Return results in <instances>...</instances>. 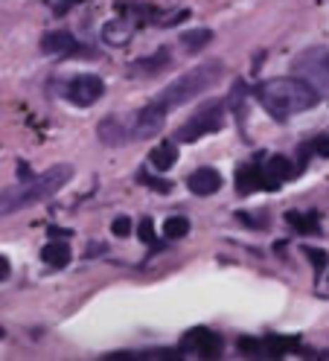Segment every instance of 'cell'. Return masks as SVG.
<instances>
[{
  "label": "cell",
  "instance_id": "obj_4",
  "mask_svg": "<svg viewBox=\"0 0 329 361\" xmlns=\"http://www.w3.org/2000/svg\"><path fill=\"white\" fill-rule=\"evenodd\" d=\"M292 71H294L297 79H303L306 85H312L318 97H326L329 99V50L326 47H309V50H303L294 59Z\"/></svg>",
  "mask_w": 329,
  "mask_h": 361
},
{
  "label": "cell",
  "instance_id": "obj_7",
  "mask_svg": "<svg viewBox=\"0 0 329 361\" xmlns=\"http://www.w3.org/2000/svg\"><path fill=\"white\" fill-rule=\"evenodd\" d=\"M163 123H166V111L155 102H149L140 114L135 117V128H131V140H149L155 134L163 131Z\"/></svg>",
  "mask_w": 329,
  "mask_h": 361
},
{
  "label": "cell",
  "instance_id": "obj_14",
  "mask_svg": "<svg viewBox=\"0 0 329 361\" xmlns=\"http://www.w3.org/2000/svg\"><path fill=\"white\" fill-rule=\"evenodd\" d=\"M131 35H135V24H131L128 18H114L102 27V38H105V44H111V47H123V44L131 41Z\"/></svg>",
  "mask_w": 329,
  "mask_h": 361
},
{
  "label": "cell",
  "instance_id": "obj_15",
  "mask_svg": "<svg viewBox=\"0 0 329 361\" xmlns=\"http://www.w3.org/2000/svg\"><path fill=\"white\" fill-rule=\"evenodd\" d=\"M256 190H266V175H262V169H256V166H242L236 172V192L251 195Z\"/></svg>",
  "mask_w": 329,
  "mask_h": 361
},
{
  "label": "cell",
  "instance_id": "obj_13",
  "mask_svg": "<svg viewBox=\"0 0 329 361\" xmlns=\"http://www.w3.org/2000/svg\"><path fill=\"white\" fill-rule=\"evenodd\" d=\"M97 137L105 146H125L131 140V131H125V123L120 117H105L97 128Z\"/></svg>",
  "mask_w": 329,
  "mask_h": 361
},
{
  "label": "cell",
  "instance_id": "obj_22",
  "mask_svg": "<svg viewBox=\"0 0 329 361\" xmlns=\"http://www.w3.org/2000/svg\"><path fill=\"white\" fill-rule=\"evenodd\" d=\"M268 350V355H283L286 350H292V347H297V338H277V335H271V338H266V344H262Z\"/></svg>",
  "mask_w": 329,
  "mask_h": 361
},
{
  "label": "cell",
  "instance_id": "obj_9",
  "mask_svg": "<svg viewBox=\"0 0 329 361\" xmlns=\"http://www.w3.org/2000/svg\"><path fill=\"white\" fill-rule=\"evenodd\" d=\"M181 350H190V353H199V355H218L222 353V338L210 329H192L184 335L181 341Z\"/></svg>",
  "mask_w": 329,
  "mask_h": 361
},
{
  "label": "cell",
  "instance_id": "obj_12",
  "mask_svg": "<svg viewBox=\"0 0 329 361\" xmlns=\"http://www.w3.org/2000/svg\"><path fill=\"white\" fill-rule=\"evenodd\" d=\"M41 50L44 53H53V56H68V53L79 50V41L68 30H56V32H47V35L41 38Z\"/></svg>",
  "mask_w": 329,
  "mask_h": 361
},
{
  "label": "cell",
  "instance_id": "obj_11",
  "mask_svg": "<svg viewBox=\"0 0 329 361\" xmlns=\"http://www.w3.org/2000/svg\"><path fill=\"white\" fill-rule=\"evenodd\" d=\"M187 187L195 195H213V192H218V187H222V175H218V169H213V166H201V169L190 172Z\"/></svg>",
  "mask_w": 329,
  "mask_h": 361
},
{
  "label": "cell",
  "instance_id": "obj_19",
  "mask_svg": "<svg viewBox=\"0 0 329 361\" xmlns=\"http://www.w3.org/2000/svg\"><path fill=\"white\" fill-rule=\"evenodd\" d=\"M190 233V219H184V216H169L166 221H163V236L166 239H184Z\"/></svg>",
  "mask_w": 329,
  "mask_h": 361
},
{
  "label": "cell",
  "instance_id": "obj_24",
  "mask_svg": "<svg viewBox=\"0 0 329 361\" xmlns=\"http://www.w3.org/2000/svg\"><path fill=\"white\" fill-rule=\"evenodd\" d=\"M111 233H114V236H128V233H131V221H128V216H120V219L111 221Z\"/></svg>",
  "mask_w": 329,
  "mask_h": 361
},
{
  "label": "cell",
  "instance_id": "obj_10",
  "mask_svg": "<svg viewBox=\"0 0 329 361\" xmlns=\"http://www.w3.org/2000/svg\"><path fill=\"white\" fill-rule=\"evenodd\" d=\"M262 175H266V190H277L280 184H286L289 178H294L297 169L292 166L289 157L274 154V157H268V164L262 166Z\"/></svg>",
  "mask_w": 329,
  "mask_h": 361
},
{
  "label": "cell",
  "instance_id": "obj_2",
  "mask_svg": "<svg viewBox=\"0 0 329 361\" xmlns=\"http://www.w3.org/2000/svg\"><path fill=\"white\" fill-rule=\"evenodd\" d=\"M256 99L280 123H286L294 114H303V111H312L321 102V97L315 94V87L306 85L297 76H283V79L262 82L256 87Z\"/></svg>",
  "mask_w": 329,
  "mask_h": 361
},
{
  "label": "cell",
  "instance_id": "obj_28",
  "mask_svg": "<svg viewBox=\"0 0 329 361\" xmlns=\"http://www.w3.org/2000/svg\"><path fill=\"white\" fill-rule=\"evenodd\" d=\"M4 335H6V332H4V326H0V338H4Z\"/></svg>",
  "mask_w": 329,
  "mask_h": 361
},
{
  "label": "cell",
  "instance_id": "obj_20",
  "mask_svg": "<svg viewBox=\"0 0 329 361\" xmlns=\"http://www.w3.org/2000/svg\"><path fill=\"white\" fill-rule=\"evenodd\" d=\"M286 221L292 224L294 231H300V233H315L318 231V219L315 216H303V213H286Z\"/></svg>",
  "mask_w": 329,
  "mask_h": 361
},
{
  "label": "cell",
  "instance_id": "obj_5",
  "mask_svg": "<svg viewBox=\"0 0 329 361\" xmlns=\"http://www.w3.org/2000/svg\"><path fill=\"white\" fill-rule=\"evenodd\" d=\"M225 126V102L222 99H210L204 102L195 114L178 128V134H175V140H181V143H192V140H199L204 137V134H213Z\"/></svg>",
  "mask_w": 329,
  "mask_h": 361
},
{
  "label": "cell",
  "instance_id": "obj_18",
  "mask_svg": "<svg viewBox=\"0 0 329 361\" xmlns=\"http://www.w3.org/2000/svg\"><path fill=\"white\" fill-rule=\"evenodd\" d=\"M210 38H213V32H210V30H204V27L181 32V44H184V47H187L190 53H199L201 47H207V44H210Z\"/></svg>",
  "mask_w": 329,
  "mask_h": 361
},
{
  "label": "cell",
  "instance_id": "obj_21",
  "mask_svg": "<svg viewBox=\"0 0 329 361\" xmlns=\"http://www.w3.org/2000/svg\"><path fill=\"white\" fill-rule=\"evenodd\" d=\"M137 180L140 184H146L149 190H155V192H161V195H169L172 192V180H166V178H155V175H149V172H137Z\"/></svg>",
  "mask_w": 329,
  "mask_h": 361
},
{
  "label": "cell",
  "instance_id": "obj_6",
  "mask_svg": "<svg viewBox=\"0 0 329 361\" xmlns=\"http://www.w3.org/2000/svg\"><path fill=\"white\" fill-rule=\"evenodd\" d=\"M61 94H64L68 102H73L79 108H87V105H94L97 99H102L105 82L99 76H94V73H79L61 87Z\"/></svg>",
  "mask_w": 329,
  "mask_h": 361
},
{
  "label": "cell",
  "instance_id": "obj_16",
  "mask_svg": "<svg viewBox=\"0 0 329 361\" xmlns=\"http://www.w3.org/2000/svg\"><path fill=\"white\" fill-rule=\"evenodd\" d=\"M41 259L47 262L50 268H64L70 262V245L68 242H50V245H44V251H41Z\"/></svg>",
  "mask_w": 329,
  "mask_h": 361
},
{
  "label": "cell",
  "instance_id": "obj_8",
  "mask_svg": "<svg viewBox=\"0 0 329 361\" xmlns=\"http://www.w3.org/2000/svg\"><path fill=\"white\" fill-rule=\"evenodd\" d=\"M169 67H172V56L163 47V50H155L151 56H146V59H137L135 64L128 67V76L131 79H155V76L166 73Z\"/></svg>",
  "mask_w": 329,
  "mask_h": 361
},
{
  "label": "cell",
  "instance_id": "obj_17",
  "mask_svg": "<svg viewBox=\"0 0 329 361\" xmlns=\"http://www.w3.org/2000/svg\"><path fill=\"white\" fill-rule=\"evenodd\" d=\"M175 161H178V146H172V143H163V146H155L149 152V164L155 166L158 172H166L175 166Z\"/></svg>",
  "mask_w": 329,
  "mask_h": 361
},
{
  "label": "cell",
  "instance_id": "obj_25",
  "mask_svg": "<svg viewBox=\"0 0 329 361\" xmlns=\"http://www.w3.org/2000/svg\"><path fill=\"white\" fill-rule=\"evenodd\" d=\"M140 239L143 242H155V224H151L149 216H143V221H140Z\"/></svg>",
  "mask_w": 329,
  "mask_h": 361
},
{
  "label": "cell",
  "instance_id": "obj_26",
  "mask_svg": "<svg viewBox=\"0 0 329 361\" xmlns=\"http://www.w3.org/2000/svg\"><path fill=\"white\" fill-rule=\"evenodd\" d=\"M315 152H318L321 157H329V137H323V140H318V143H315Z\"/></svg>",
  "mask_w": 329,
  "mask_h": 361
},
{
  "label": "cell",
  "instance_id": "obj_3",
  "mask_svg": "<svg viewBox=\"0 0 329 361\" xmlns=\"http://www.w3.org/2000/svg\"><path fill=\"white\" fill-rule=\"evenodd\" d=\"M218 76H222V61H204L199 67H192L190 73H184L175 82H169L161 94L155 97V105H161L169 114V111L192 102L195 97H201L207 87H213L218 82Z\"/></svg>",
  "mask_w": 329,
  "mask_h": 361
},
{
  "label": "cell",
  "instance_id": "obj_23",
  "mask_svg": "<svg viewBox=\"0 0 329 361\" xmlns=\"http://www.w3.org/2000/svg\"><path fill=\"white\" fill-rule=\"evenodd\" d=\"M303 254L312 259V265H315L318 274H321V271L326 268V262H329V254H326V251H318V247H303Z\"/></svg>",
  "mask_w": 329,
  "mask_h": 361
},
{
  "label": "cell",
  "instance_id": "obj_27",
  "mask_svg": "<svg viewBox=\"0 0 329 361\" xmlns=\"http://www.w3.org/2000/svg\"><path fill=\"white\" fill-rule=\"evenodd\" d=\"M9 271H12V268H9V259H6V257H0V280H6V277H9Z\"/></svg>",
  "mask_w": 329,
  "mask_h": 361
},
{
  "label": "cell",
  "instance_id": "obj_1",
  "mask_svg": "<svg viewBox=\"0 0 329 361\" xmlns=\"http://www.w3.org/2000/svg\"><path fill=\"white\" fill-rule=\"evenodd\" d=\"M73 172L76 169L70 164H56L47 172L32 175V178L20 180V184H15V187L0 190V219L20 213L27 207H35V204H41V201H50L73 178Z\"/></svg>",
  "mask_w": 329,
  "mask_h": 361
}]
</instances>
